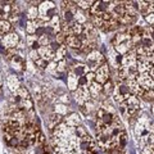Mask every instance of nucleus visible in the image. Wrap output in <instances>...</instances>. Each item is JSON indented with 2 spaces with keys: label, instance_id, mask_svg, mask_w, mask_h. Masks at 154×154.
<instances>
[{
  "label": "nucleus",
  "instance_id": "obj_1",
  "mask_svg": "<svg viewBox=\"0 0 154 154\" xmlns=\"http://www.w3.org/2000/svg\"><path fill=\"white\" fill-rule=\"evenodd\" d=\"M38 8V17L48 23L53 17L58 16V7L54 5V3L51 2H42L40 3Z\"/></svg>",
  "mask_w": 154,
  "mask_h": 154
},
{
  "label": "nucleus",
  "instance_id": "obj_2",
  "mask_svg": "<svg viewBox=\"0 0 154 154\" xmlns=\"http://www.w3.org/2000/svg\"><path fill=\"white\" fill-rule=\"evenodd\" d=\"M105 63V57L100 53L99 50H93L90 53V54H88V57H86V67L89 68L90 72H95L96 69L99 68L100 66H103Z\"/></svg>",
  "mask_w": 154,
  "mask_h": 154
},
{
  "label": "nucleus",
  "instance_id": "obj_3",
  "mask_svg": "<svg viewBox=\"0 0 154 154\" xmlns=\"http://www.w3.org/2000/svg\"><path fill=\"white\" fill-rule=\"evenodd\" d=\"M131 95H132V94H131V90H130L128 85L121 82V84H117V85H116L114 91H113V94H112V98H113V102L122 104V103L126 102V100H127Z\"/></svg>",
  "mask_w": 154,
  "mask_h": 154
},
{
  "label": "nucleus",
  "instance_id": "obj_4",
  "mask_svg": "<svg viewBox=\"0 0 154 154\" xmlns=\"http://www.w3.org/2000/svg\"><path fill=\"white\" fill-rule=\"evenodd\" d=\"M21 41V38H19V35L17 32H9L7 33L5 36H3L2 37V45L5 48V50L8 49H17V45H18V42Z\"/></svg>",
  "mask_w": 154,
  "mask_h": 154
},
{
  "label": "nucleus",
  "instance_id": "obj_5",
  "mask_svg": "<svg viewBox=\"0 0 154 154\" xmlns=\"http://www.w3.org/2000/svg\"><path fill=\"white\" fill-rule=\"evenodd\" d=\"M110 77V69L108 63H104L103 66H100L98 69L95 71V81L100 85H103L104 82H107Z\"/></svg>",
  "mask_w": 154,
  "mask_h": 154
},
{
  "label": "nucleus",
  "instance_id": "obj_6",
  "mask_svg": "<svg viewBox=\"0 0 154 154\" xmlns=\"http://www.w3.org/2000/svg\"><path fill=\"white\" fill-rule=\"evenodd\" d=\"M73 95H75L76 102L79 103L80 105H85V103L89 102V100L91 99L89 88H79L77 90L73 91Z\"/></svg>",
  "mask_w": 154,
  "mask_h": 154
},
{
  "label": "nucleus",
  "instance_id": "obj_7",
  "mask_svg": "<svg viewBox=\"0 0 154 154\" xmlns=\"http://www.w3.org/2000/svg\"><path fill=\"white\" fill-rule=\"evenodd\" d=\"M137 82L144 90H152L154 86V80L149 73H140L137 77Z\"/></svg>",
  "mask_w": 154,
  "mask_h": 154
},
{
  "label": "nucleus",
  "instance_id": "obj_8",
  "mask_svg": "<svg viewBox=\"0 0 154 154\" xmlns=\"http://www.w3.org/2000/svg\"><path fill=\"white\" fill-rule=\"evenodd\" d=\"M64 45L71 48V49H73L75 51L77 50H81V48H82V41L79 38V36H73V35H68L66 36V41H64Z\"/></svg>",
  "mask_w": 154,
  "mask_h": 154
},
{
  "label": "nucleus",
  "instance_id": "obj_9",
  "mask_svg": "<svg viewBox=\"0 0 154 154\" xmlns=\"http://www.w3.org/2000/svg\"><path fill=\"white\" fill-rule=\"evenodd\" d=\"M131 40V36L127 33V31H122V32H118V33H116V35L113 36L112 38V44L113 46L116 45H119V44H122V42H127Z\"/></svg>",
  "mask_w": 154,
  "mask_h": 154
},
{
  "label": "nucleus",
  "instance_id": "obj_10",
  "mask_svg": "<svg viewBox=\"0 0 154 154\" xmlns=\"http://www.w3.org/2000/svg\"><path fill=\"white\" fill-rule=\"evenodd\" d=\"M7 85H8L9 90H11L13 94H16L17 91L19 90V88H21V84H19V80H18V77H17L16 75H11V76H8Z\"/></svg>",
  "mask_w": 154,
  "mask_h": 154
},
{
  "label": "nucleus",
  "instance_id": "obj_11",
  "mask_svg": "<svg viewBox=\"0 0 154 154\" xmlns=\"http://www.w3.org/2000/svg\"><path fill=\"white\" fill-rule=\"evenodd\" d=\"M80 122H81V118H80V114H77V113H71L68 116H66V118H64V123L69 127H77L80 125Z\"/></svg>",
  "mask_w": 154,
  "mask_h": 154
},
{
  "label": "nucleus",
  "instance_id": "obj_12",
  "mask_svg": "<svg viewBox=\"0 0 154 154\" xmlns=\"http://www.w3.org/2000/svg\"><path fill=\"white\" fill-rule=\"evenodd\" d=\"M11 64H12L13 68H16V69H23V68H26V67H25V64H26L25 58H23L21 54H18V53L11 59Z\"/></svg>",
  "mask_w": 154,
  "mask_h": 154
},
{
  "label": "nucleus",
  "instance_id": "obj_13",
  "mask_svg": "<svg viewBox=\"0 0 154 154\" xmlns=\"http://www.w3.org/2000/svg\"><path fill=\"white\" fill-rule=\"evenodd\" d=\"M88 72H90V71H89L88 67H86V64H76L73 68H72V73H73L77 79L85 76Z\"/></svg>",
  "mask_w": 154,
  "mask_h": 154
},
{
  "label": "nucleus",
  "instance_id": "obj_14",
  "mask_svg": "<svg viewBox=\"0 0 154 154\" xmlns=\"http://www.w3.org/2000/svg\"><path fill=\"white\" fill-rule=\"evenodd\" d=\"M114 88H116V85L113 84V81L112 80H108L107 82H104L102 85V93L105 96H112L113 91H114Z\"/></svg>",
  "mask_w": 154,
  "mask_h": 154
},
{
  "label": "nucleus",
  "instance_id": "obj_15",
  "mask_svg": "<svg viewBox=\"0 0 154 154\" xmlns=\"http://www.w3.org/2000/svg\"><path fill=\"white\" fill-rule=\"evenodd\" d=\"M9 32H12V23L9 21H2L0 19V38Z\"/></svg>",
  "mask_w": 154,
  "mask_h": 154
},
{
  "label": "nucleus",
  "instance_id": "obj_16",
  "mask_svg": "<svg viewBox=\"0 0 154 154\" xmlns=\"http://www.w3.org/2000/svg\"><path fill=\"white\" fill-rule=\"evenodd\" d=\"M66 57H67V46H66V45H62L59 49L55 51L54 60H53V62L58 63V62H60V60H64V59H66Z\"/></svg>",
  "mask_w": 154,
  "mask_h": 154
},
{
  "label": "nucleus",
  "instance_id": "obj_17",
  "mask_svg": "<svg viewBox=\"0 0 154 154\" xmlns=\"http://www.w3.org/2000/svg\"><path fill=\"white\" fill-rule=\"evenodd\" d=\"M67 84H68V89L69 90H72V91H75V90H77L79 89V79L72 73L68 75V79H67Z\"/></svg>",
  "mask_w": 154,
  "mask_h": 154
},
{
  "label": "nucleus",
  "instance_id": "obj_18",
  "mask_svg": "<svg viewBox=\"0 0 154 154\" xmlns=\"http://www.w3.org/2000/svg\"><path fill=\"white\" fill-rule=\"evenodd\" d=\"M89 91H90L91 98L95 99L96 96H98L100 93H102V85L98 84V82H96V81H94V82L89 86Z\"/></svg>",
  "mask_w": 154,
  "mask_h": 154
},
{
  "label": "nucleus",
  "instance_id": "obj_19",
  "mask_svg": "<svg viewBox=\"0 0 154 154\" xmlns=\"http://www.w3.org/2000/svg\"><path fill=\"white\" fill-rule=\"evenodd\" d=\"M27 18L28 21H35L36 18H38V8L36 5H32L27 9Z\"/></svg>",
  "mask_w": 154,
  "mask_h": 154
},
{
  "label": "nucleus",
  "instance_id": "obj_20",
  "mask_svg": "<svg viewBox=\"0 0 154 154\" xmlns=\"http://www.w3.org/2000/svg\"><path fill=\"white\" fill-rule=\"evenodd\" d=\"M49 121H50V128H54L55 126H58L59 123L63 122V119H62V116H60V114H57V113L54 112V113L50 116Z\"/></svg>",
  "mask_w": 154,
  "mask_h": 154
},
{
  "label": "nucleus",
  "instance_id": "obj_21",
  "mask_svg": "<svg viewBox=\"0 0 154 154\" xmlns=\"http://www.w3.org/2000/svg\"><path fill=\"white\" fill-rule=\"evenodd\" d=\"M36 30H37V27L35 25V22L33 21H26V26H25V31L27 35H35L36 33Z\"/></svg>",
  "mask_w": 154,
  "mask_h": 154
},
{
  "label": "nucleus",
  "instance_id": "obj_22",
  "mask_svg": "<svg viewBox=\"0 0 154 154\" xmlns=\"http://www.w3.org/2000/svg\"><path fill=\"white\" fill-rule=\"evenodd\" d=\"M16 96H18L21 100H26V99H31L30 98V94H28V90L26 88H19V90L16 93Z\"/></svg>",
  "mask_w": 154,
  "mask_h": 154
},
{
  "label": "nucleus",
  "instance_id": "obj_23",
  "mask_svg": "<svg viewBox=\"0 0 154 154\" xmlns=\"http://www.w3.org/2000/svg\"><path fill=\"white\" fill-rule=\"evenodd\" d=\"M140 99H144L145 102L154 103V90H144Z\"/></svg>",
  "mask_w": 154,
  "mask_h": 154
},
{
  "label": "nucleus",
  "instance_id": "obj_24",
  "mask_svg": "<svg viewBox=\"0 0 154 154\" xmlns=\"http://www.w3.org/2000/svg\"><path fill=\"white\" fill-rule=\"evenodd\" d=\"M67 112H68V108H67V105L63 104V103H58L55 105V113L57 114H60V116H64L67 114Z\"/></svg>",
  "mask_w": 154,
  "mask_h": 154
},
{
  "label": "nucleus",
  "instance_id": "obj_25",
  "mask_svg": "<svg viewBox=\"0 0 154 154\" xmlns=\"http://www.w3.org/2000/svg\"><path fill=\"white\" fill-rule=\"evenodd\" d=\"M19 105H21V108L23 110H31L33 107V103L31 99H26V100H21V104Z\"/></svg>",
  "mask_w": 154,
  "mask_h": 154
},
{
  "label": "nucleus",
  "instance_id": "obj_26",
  "mask_svg": "<svg viewBox=\"0 0 154 154\" xmlns=\"http://www.w3.org/2000/svg\"><path fill=\"white\" fill-rule=\"evenodd\" d=\"M37 42L40 46H49L50 40H49V35H42L37 38Z\"/></svg>",
  "mask_w": 154,
  "mask_h": 154
},
{
  "label": "nucleus",
  "instance_id": "obj_27",
  "mask_svg": "<svg viewBox=\"0 0 154 154\" xmlns=\"http://www.w3.org/2000/svg\"><path fill=\"white\" fill-rule=\"evenodd\" d=\"M144 21H145L146 26L154 27V13H148L144 16Z\"/></svg>",
  "mask_w": 154,
  "mask_h": 154
},
{
  "label": "nucleus",
  "instance_id": "obj_28",
  "mask_svg": "<svg viewBox=\"0 0 154 154\" xmlns=\"http://www.w3.org/2000/svg\"><path fill=\"white\" fill-rule=\"evenodd\" d=\"M37 42V36L36 35H27L26 36V44H27V46H30V48H32L33 45H35Z\"/></svg>",
  "mask_w": 154,
  "mask_h": 154
},
{
  "label": "nucleus",
  "instance_id": "obj_29",
  "mask_svg": "<svg viewBox=\"0 0 154 154\" xmlns=\"http://www.w3.org/2000/svg\"><path fill=\"white\" fill-rule=\"evenodd\" d=\"M45 71L48 72V73H50V75H57L58 73V71H57V63H55V62H50V63L48 64Z\"/></svg>",
  "mask_w": 154,
  "mask_h": 154
},
{
  "label": "nucleus",
  "instance_id": "obj_30",
  "mask_svg": "<svg viewBox=\"0 0 154 154\" xmlns=\"http://www.w3.org/2000/svg\"><path fill=\"white\" fill-rule=\"evenodd\" d=\"M86 134H88V132H86V130H85L84 127H81V126L75 127V135L77 136V139H79V140H80L81 137H84Z\"/></svg>",
  "mask_w": 154,
  "mask_h": 154
},
{
  "label": "nucleus",
  "instance_id": "obj_31",
  "mask_svg": "<svg viewBox=\"0 0 154 154\" xmlns=\"http://www.w3.org/2000/svg\"><path fill=\"white\" fill-rule=\"evenodd\" d=\"M49 63H50V62L42 59V58H40L37 62H35L36 67H38V68H41V69H46V67H48V64H49Z\"/></svg>",
  "mask_w": 154,
  "mask_h": 154
},
{
  "label": "nucleus",
  "instance_id": "obj_32",
  "mask_svg": "<svg viewBox=\"0 0 154 154\" xmlns=\"http://www.w3.org/2000/svg\"><path fill=\"white\" fill-rule=\"evenodd\" d=\"M28 57H30V59L32 62H37L38 59H40V54H38L37 50H30V53H28Z\"/></svg>",
  "mask_w": 154,
  "mask_h": 154
},
{
  "label": "nucleus",
  "instance_id": "obj_33",
  "mask_svg": "<svg viewBox=\"0 0 154 154\" xmlns=\"http://www.w3.org/2000/svg\"><path fill=\"white\" fill-rule=\"evenodd\" d=\"M66 67H67L66 59L58 62V63H57V71H58V73H62V72H64L66 71Z\"/></svg>",
  "mask_w": 154,
  "mask_h": 154
},
{
  "label": "nucleus",
  "instance_id": "obj_34",
  "mask_svg": "<svg viewBox=\"0 0 154 154\" xmlns=\"http://www.w3.org/2000/svg\"><path fill=\"white\" fill-rule=\"evenodd\" d=\"M85 77H86V80H88V82L91 85L95 81V72H88V73L85 75Z\"/></svg>",
  "mask_w": 154,
  "mask_h": 154
},
{
  "label": "nucleus",
  "instance_id": "obj_35",
  "mask_svg": "<svg viewBox=\"0 0 154 154\" xmlns=\"http://www.w3.org/2000/svg\"><path fill=\"white\" fill-rule=\"evenodd\" d=\"M60 46H62V45H60L58 41H55V40H54V41H50V44H49V48H50V49L54 51V53H55L58 49H59Z\"/></svg>",
  "mask_w": 154,
  "mask_h": 154
},
{
  "label": "nucleus",
  "instance_id": "obj_36",
  "mask_svg": "<svg viewBox=\"0 0 154 154\" xmlns=\"http://www.w3.org/2000/svg\"><path fill=\"white\" fill-rule=\"evenodd\" d=\"M145 31H146L148 35L152 37V40L154 41V27H149V26H148V27L145 28Z\"/></svg>",
  "mask_w": 154,
  "mask_h": 154
},
{
  "label": "nucleus",
  "instance_id": "obj_37",
  "mask_svg": "<svg viewBox=\"0 0 154 154\" xmlns=\"http://www.w3.org/2000/svg\"><path fill=\"white\" fill-rule=\"evenodd\" d=\"M149 75H150V76H152V79L154 80V68H153V69H152L150 72H149Z\"/></svg>",
  "mask_w": 154,
  "mask_h": 154
},
{
  "label": "nucleus",
  "instance_id": "obj_38",
  "mask_svg": "<svg viewBox=\"0 0 154 154\" xmlns=\"http://www.w3.org/2000/svg\"><path fill=\"white\" fill-rule=\"evenodd\" d=\"M150 110H152V113H153V114H154V103H153V104H152V109H150Z\"/></svg>",
  "mask_w": 154,
  "mask_h": 154
}]
</instances>
